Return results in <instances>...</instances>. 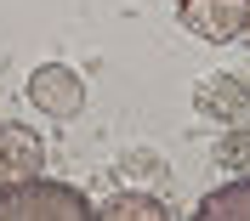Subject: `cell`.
Segmentation results:
<instances>
[{
    "mask_svg": "<svg viewBox=\"0 0 250 221\" xmlns=\"http://www.w3.org/2000/svg\"><path fill=\"white\" fill-rule=\"evenodd\" d=\"M91 199L74 182H46L29 176L17 187H0V221H91Z\"/></svg>",
    "mask_w": 250,
    "mask_h": 221,
    "instance_id": "cell-1",
    "label": "cell"
},
{
    "mask_svg": "<svg viewBox=\"0 0 250 221\" xmlns=\"http://www.w3.org/2000/svg\"><path fill=\"white\" fill-rule=\"evenodd\" d=\"M46 170V142L29 125H0V187H17Z\"/></svg>",
    "mask_w": 250,
    "mask_h": 221,
    "instance_id": "cell-4",
    "label": "cell"
},
{
    "mask_svg": "<svg viewBox=\"0 0 250 221\" xmlns=\"http://www.w3.org/2000/svg\"><path fill=\"white\" fill-rule=\"evenodd\" d=\"M97 216H103V221H165V204L148 199V193H114Z\"/></svg>",
    "mask_w": 250,
    "mask_h": 221,
    "instance_id": "cell-6",
    "label": "cell"
},
{
    "mask_svg": "<svg viewBox=\"0 0 250 221\" xmlns=\"http://www.w3.org/2000/svg\"><path fill=\"white\" fill-rule=\"evenodd\" d=\"M245 12L250 0H176V17H182L188 34H199L210 46H228L245 34Z\"/></svg>",
    "mask_w": 250,
    "mask_h": 221,
    "instance_id": "cell-3",
    "label": "cell"
},
{
    "mask_svg": "<svg viewBox=\"0 0 250 221\" xmlns=\"http://www.w3.org/2000/svg\"><path fill=\"white\" fill-rule=\"evenodd\" d=\"M193 221H250V176L245 182H228V187L205 193L199 210H193Z\"/></svg>",
    "mask_w": 250,
    "mask_h": 221,
    "instance_id": "cell-5",
    "label": "cell"
},
{
    "mask_svg": "<svg viewBox=\"0 0 250 221\" xmlns=\"http://www.w3.org/2000/svg\"><path fill=\"white\" fill-rule=\"evenodd\" d=\"M29 102L46 119H74L80 108H85V85H80V74L68 63H40L29 74Z\"/></svg>",
    "mask_w": 250,
    "mask_h": 221,
    "instance_id": "cell-2",
    "label": "cell"
},
{
    "mask_svg": "<svg viewBox=\"0 0 250 221\" xmlns=\"http://www.w3.org/2000/svg\"><path fill=\"white\" fill-rule=\"evenodd\" d=\"M239 40H250V12H245V34H239Z\"/></svg>",
    "mask_w": 250,
    "mask_h": 221,
    "instance_id": "cell-7",
    "label": "cell"
}]
</instances>
